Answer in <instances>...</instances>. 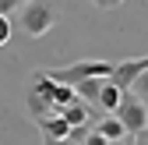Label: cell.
<instances>
[{
    "instance_id": "obj_1",
    "label": "cell",
    "mask_w": 148,
    "mask_h": 145,
    "mask_svg": "<svg viewBox=\"0 0 148 145\" xmlns=\"http://www.w3.org/2000/svg\"><path fill=\"white\" fill-rule=\"evenodd\" d=\"M57 18H60V0H25L18 7V28L32 39H42L57 25Z\"/></svg>"
},
{
    "instance_id": "obj_2",
    "label": "cell",
    "mask_w": 148,
    "mask_h": 145,
    "mask_svg": "<svg viewBox=\"0 0 148 145\" xmlns=\"http://www.w3.org/2000/svg\"><path fill=\"white\" fill-rule=\"evenodd\" d=\"M109 71H113L109 60H74V64H64V67H49V78L78 85L85 78H109Z\"/></svg>"
},
{
    "instance_id": "obj_3",
    "label": "cell",
    "mask_w": 148,
    "mask_h": 145,
    "mask_svg": "<svg viewBox=\"0 0 148 145\" xmlns=\"http://www.w3.org/2000/svg\"><path fill=\"white\" fill-rule=\"evenodd\" d=\"M113 113L123 120L127 135H141V131H148V103H141L138 96H131L127 88H123V99H120V106H116Z\"/></svg>"
},
{
    "instance_id": "obj_4",
    "label": "cell",
    "mask_w": 148,
    "mask_h": 145,
    "mask_svg": "<svg viewBox=\"0 0 148 145\" xmlns=\"http://www.w3.org/2000/svg\"><path fill=\"white\" fill-rule=\"evenodd\" d=\"M120 99H123V88H120V85H113L109 78H102V85H99V103H95V110H99V113H113L116 106H120Z\"/></svg>"
},
{
    "instance_id": "obj_5",
    "label": "cell",
    "mask_w": 148,
    "mask_h": 145,
    "mask_svg": "<svg viewBox=\"0 0 148 145\" xmlns=\"http://www.w3.org/2000/svg\"><path fill=\"white\" fill-rule=\"evenodd\" d=\"M95 131H102L109 142H123V138H131V135H127V128H123V120H120L116 113H102V117L95 120Z\"/></svg>"
},
{
    "instance_id": "obj_6",
    "label": "cell",
    "mask_w": 148,
    "mask_h": 145,
    "mask_svg": "<svg viewBox=\"0 0 148 145\" xmlns=\"http://www.w3.org/2000/svg\"><path fill=\"white\" fill-rule=\"evenodd\" d=\"M25 110H28V117L35 120V124H39L46 113H53V110H57V106H53L46 96H39V92H35V88H28V96H25Z\"/></svg>"
},
{
    "instance_id": "obj_7",
    "label": "cell",
    "mask_w": 148,
    "mask_h": 145,
    "mask_svg": "<svg viewBox=\"0 0 148 145\" xmlns=\"http://www.w3.org/2000/svg\"><path fill=\"white\" fill-rule=\"evenodd\" d=\"M39 131L46 135V138H67V131H71V124L53 110V113H46L42 120H39Z\"/></svg>"
},
{
    "instance_id": "obj_8",
    "label": "cell",
    "mask_w": 148,
    "mask_h": 145,
    "mask_svg": "<svg viewBox=\"0 0 148 145\" xmlns=\"http://www.w3.org/2000/svg\"><path fill=\"white\" fill-rule=\"evenodd\" d=\"M99 85H102V78H85V81H78V85H74V88H78V99H85V103L95 106L99 103Z\"/></svg>"
},
{
    "instance_id": "obj_9",
    "label": "cell",
    "mask_w": 148,
    "mask_h": 145,
    "mask_svg": "<svg viewBox=\"0 0 148 145\" xmlns=\"http://www.w3.org/2000/svg\"><path fill=\"white\" fill-rule=\"evenodd\" d=\"M74 99H78V88H74V85H67V81H57L53 106H67V103H74Z\"/></svg>"
},
{
    "instance_id": "obj_10",
    "label": "cell",
    "mask_w": 148,
    "mask_h": 145,
    "mask_svg": "<svg viewBox=\"0 0 148 145\" xmlns=\"http://www.w3.org/2000/svg\"><path fill=\"white\" fill-rule=\"evenodd\" d=\"M131 88H134V96H138L141 103H148V71H141V75L134 78V85H131Z\"/></svg>"
},
{
    "instance_id": "obj_11",
    "label": "cell",
    "mask_w": 148,
    "mask_h": 145,
    "mask_svg": "<svg viewBox=\"0 0 148 145\" xmlns=\"http://www.w3.org/2000/svg\"><path fill=\"white\" fill-rule=\"evenodd\" d=\"M11 32H14L11 14H0V46H7V43H11Z\"/></svg>"
},
{
    "instance_id": "obj_12",
    "label": "cell",
    "mask_w": 148,
    "mask_h": 145,
    "mask_svg": "<svg viewBox=\"0 0 148 145\" xmlns=\"http://www.w3.org/2000/svg\"><path fill=\"white\" fill-rule=\"evenodd\" d=\"M81 145H113V142H109L102 131H95V128H92V131L85 135V142H81Z\"/></svg>"
},
{
    "instance_id": "obj_13",
    "label": "cell",
    "mask_w": 148,
    "mask_h": 145,
    "mask_svg": "<svg viewBox=\"0 0 148 145\" xmlns=\"http://www.w3.org/2000/svg\"><path fill=\"white\" fill-rule=\"evenodd\" d=\"M21 4H25V0H0V14H14Z\"/></svg>"
},
{
    "instance_id": "obj_14",
    "label": "cell",
    "mask_w": 148,
    "mask_h": 145,
    "mask_svg": "<svg viewBox=\"0 0 148 145\" xmlns=\"http://www.w3.org/2000/svg\"><path fill=\"white\" fill-rule=\"evenodd\" d=\"M42 145H81V142H71V138H46V135H42Z\"/></svg>"
},
{
    "instance_id": "obj_15",
    "label": "cell",
    "mask_w": 148,
    "mask_h": 145,
    "mask_svg": "<svg viewBox=\"0 0 148 145\" xmlns=\"http://www.w3.org/2000/svg\"><path fill=\"white\" fill-rule=\"evenodd\" d=\"M134 145H148V131H141V135H134Z\"/></svg>"
},
{
    "instance_id": "obj_16",
    "label": "cell",
    "mask_w": 148,
    "mask_h": 145,
    "mask_svg": "<svg viewBox=\"0 0 148 145\" xmlns=\"http://www.w3.org/2000/svg\"><path fill=\"white\" fill-rule=\"evenodd\" d=\"M92 4H99V7H116L113 0H92Z\"/></svg>"
},
{
    "instance_id": "obj_17",
    "label": "cell",
    "mask_w": 148,
    "mask_h": 145,
    "mask_svg": "<svg viewBox=\"0 0 148 145\" xmlns=\"http://www.w3.org/2000/svg\"><path fill=\"white\" fill-rule=\"evenodd\" d=\"M113 4H123V0H113Z\"/></svg>"
}]
</instances>
